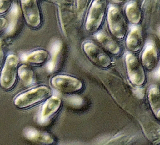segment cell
<instances>
[{
    "label": "cell",
    "mask_w": 160,
    "mask_h": 145,
    "mask_svg": "<svg viewBox=\"0 0 160 145\" xmlns=\"http://www.w3.org/2000/svg\"><path fill=\"white\" fill-rule=\"evenodd\" d=\"M51 94L50 87L46 85H40L16 95L14 99V104L19 109H28L43 101Z\"/></svg>",
    "instance_id": "obj_1"
},
{
    "label": "cell",
    "mask_w": 160,
    "mask_h": 145,
    "mask_svg": "<svg viewBox=\"0 0 160 145\" xmlns=\"http://www.w3.org/2000/svg\"><path fill=\"white\" fill-rule=\"evenodd\" d=\"M19 58L15 54L9 55L3 64L0 74V86L4 90H10L17 80Z\"/></svg>",
    "instance_id": "obj_2"
},
{
    "label": "cell",
    "mask_w": 160,
    "mask_h": 145,
    "mask_svg": "<svg viewBox=\"0 0 160 145\" xmlns=\"http://www.w3.org/2000/svg\"><path fill=\"white\" fill-rule=\"evenodd\" d=\"M107 9L106 0H94L85 22V28L90 33H96L103 21Z\"/></svg>",
    "instance_id": "obj_3"
},
{
    "label": "cell",
    "mask_w": 160,
    "mask_h": 145,
    "mask_svg": "<svg viewBox=\"0 0 160 145\" xmlns=\"http://www.w3.org/2000/svg\"><path fill=\"white\" fill-rule=\"evenodd\" d=\"M108 24L111 33L115 38L122 40L124 38L127 31V24L122 11L118 7H109Z\"/></svg>",
    "instance_id": "obj_4"
},
{
    "label": "cell",
    "mask_w": 160,
    "mask_h": 145,
    "mask_svg": "<svg viewBox=\"0 0 160 145\" xmlns=\"http://www.w3.org/2000/svg\"><path fill=\"white\" fill-rule=\"evenodd\" d=\"M125 63L128 75L130 82L135 86L141 87L146 82L144 68L132 53L126 54Z\"/></svg>",
    "instance_id": "obj_5"
},
{
    "label": "cell",
    "mask_w": 160,
    "mask_h": 145,
    "mask_svg": "<svg viewBox=\"0 0 160 145\" xmlns=\"http://www.w3.org/2000/svg\"><path fill=\"white\" fill-rule=\"evenodd\" d=\"M82 48L88 59L96 66L106 68L111 65L112 60L110 56L93 42H85Z\"/></svg>",
    "instance_id": "obj_6"
},
{
    "label": "cell",
    "mask_w": 160,
    "mask_h": 145,
    "mask_svg": "<svg viewBox=\"0 0 160 145\" xmlns=\"http://www.w3.org/2000/svg\"><path fill=\"white\" fill-rule=\"evenodd\" d=\"M51 83L54 89L64 94H74L83 87L82 82L79 79L67 75H55L51 78Z\"/></svg>",
    "instance_id": "obj_7"
},
{
    "label": "cell",
    "mask_w": 160,
    "mask_h": 145,
    "mask_svg": "<svg viewBox=\"0 0 160 145\" xmlns=\"http://www.w3.org/2000/svg\"><path fill=\"white\" fill-rule=\"evenodd\" d=\"M21 9L28 25L38 28L41 22V13L37 0H20Z\"/></svg>",
    "instance_id": "obj_8"
},
{
    "label": "cell",
    "mask_w": 160,
    "mask_h": 145,
    "mask_svg": "<svg viewBox=\"0 0 160 145\" xmlns=\"http://www.w3.org/2000/svg\"><path fill=\"white\" fill-rule=\"evenodd\" d=\"M23 134L28 141L41 145H53L56 142V139L52 135L34 127L25 128Z\"/></svg>",
    "instance_id": "obj_9"
},
{
    "label": "cell",
    "mask_w": 160,
    "mask_h": 145,
    "mask_svg": "<svg viewBox=\"0 0 160 145\" xmlns=\"http://www.w3.org/2000/svg\"><path fill=\"white\" fill-rule=\"evenodd\" d=\"M61 99L58 96H51L44 104L39 115V121L45 122L53 117L61 107Z\"/></svg>",
    "instance_id": "obj_10"
},
{
    "label": "cell",
    "mask_w": 160,
    "mask_h": 145,
    "mask_svg": "<svg viewBox=\"0 0 160 145\" xmlns=\"http://www.w3.org/2000/svg\"><path fill=\"white\" fill-rule=\"evenodd\" d=\"M143 45V37L141 27L134 26L126 37V46L131 53H136L141 50Z\"/></svg>",
    "instance_id": "obj_11"
},
{
    "label": "cell",
    "mask_w": 160,
    "mask_h": 145,
    "mask_svg": "<svg viewBox=\"0 0 160 145\" xmlns=\"http://www.w3.org/2000/svg\"><path fill=\"white\" fill-rule=\"evenodd\" d=\"M158 62V53L154 43L149 41L146 43L145 48L141 55V64L148 70L156 68Z\"/></svg>",
    "instance_id": "obj_12"
},
{
    "label": "cell",
    "mask_w": 160,
    "mask_h": 145,
    "mask_svg": "<svg viewBox=\"0 0 160 145\" xmlns=\"http://www.w3.org/2000/svg\"><path fill=\"white\" fill-rule=\"evenodd\" d=\"M94 37L104 48L111 54L114 55H119L121 53V48L120 45L108 34L102 31H99L95 33Z\"/></svg>",
    "instance_id": "obj_13"
},
{
    "label": "cell",
    "mask_w": 160,
    "mask_h": 145,
    "mask_svg": "<svg viewBox=\"0 0 160 145\" xmlns=\"http://www.w3.org/2000/svg\"><path fill=\"white\" fill-rule=\"evenodd\" d=\"M21 8L16 4H12L8 16L6 34L7 36L12 35L17 30L21 18Z\"/></svg>",
    "instance_id": "obj_14"
},
{
    "label": "cell",
    "mask_w": 160,
    "mask_h": 145,
    "mask_svg": "<svg viewBox=\"0 0 160 145\" xmlns=\"http://www.w3.org/2000/svg\"><path fill=\"white\" fill-rule=\"evenodd\" d=\"M49 58V53L44 50L39 49L28 53H23L21 56V60L28 64L41 65L45 63Z\"/></svg>",
    "instance_id": "obj_15"
},
{
    "label": "cell",
    "mask_w": 160,
    "mask_h": 145,
    "mask_svg": "<svg viewBox=\"0 0 160 145\" xmlns=\"http://www.w3.org/2000/svg\"><path fill=\"white\" fill-rule=\"evenodd\" d=\"M18 75L22 83L26 86L31 85L36 82L35 73L28 65L22 64L18 67Z\"/></svg>",
    "instance_id": "obj_16"
},
{
    "label": "cell",
    "mask_w": 160,
    "mask_h": 145,
    "mask_svg": "<svg viewBox=\"0 0 160 145\" xmlns=\"http://www.w3.org/2000/svg\"><path fill=\"white\" fill-rule=\"evenodd\" d=\"M148 100L151 110L157 119L160 114V96L158 87H152L148 92Z\"/></svg>",
    "instance_id": "obj_17"
},
{
    "label": "cell",
    "mask_w": 160,
    "mask_h": 145,
    "mask_svg": "<svg viewBox=\"0 0 160 145\" xmlns=\"http://www.w3.org/2000/svg\"><path fill=\"white\" fill-rule=\"evenodd\" d=\"M125 13L127 18L132 24L137 25L141 21L142 17L141 11L136 2L132 1L128 4L126 7Z\"/></svg>",
    "instance_id": "obj_18"
},
{
    "label": "cell",
    "mask_w": 160,
    "mask_h": 145,
    "mask_svg": "<svg viewBox=\"0 0 160 145\" xmlns=\"http://www.w3.org/2000/svg\"><path fill=\"white\" fill-rule=\"evenodd\" d=\"M62 48V44L59 40H56L51 44V58L47 65V70L49 72L51 73L54 72V70H55Z\"/></svg>",
    "instance_id": "obj_19"
},
{
    "label": "cell",
    "mask_w": 160,
    "mask_h": 145,
    "mask_svg": "<svg viewBox=\"0 0 160 145\" xmlns=\"http://www.w3.org/2000/svg\"><path fill=\"white\" fill-rule=\"evenodd\" d=\"M132 139V137L129 136L121 134L113 137L104 145H130Z\"/></svg>",
    "instance_id": "obj_20"
},
{
    "label": "cell",
    "mask_w": 160,
    "mask_h": 145,
    "mask_svg": "<svg viewBox=\"0 0 160 145\" xmlns=\"http://www.w3.org/2000/svg\"><path fill=\"white\" fill-rule=\"evenodd\" d=\"M90 0H77L76 5H77V11L78 17L79 19H81L84 16L86 11L87 10Z\"/></svg>",
    "instance_id": "obj_21"
},
{
    "label": "cell",
    "mask_w": 160,
    "mask_h": 145,
    "mask_svg": "<svg viewBox=\"0 0 160 145\" xmlns=\"http://www.w3.org/2000/svg\"><path fill=\"white\" fill-rule=\"evenodd\" d=\"M12 5L11 0H0V15L10 10Z\"/></svg>",
    "instance_id": "obj_22"
},
{
    "label": "cell",
    "mask_w": 160,
    "mask_h": 145,
    "mask_svg": "<svg viewBox=\"0 0 160 145\" xmlns=\"http://www.w3.org/2000/svg\"><path fill=\"white\" fill-rule=\"evenodd\" d=\"M4 56H5V52H4V45H3L2 41L0 39V69L4 63V61H5Z\"/></svg>",
    "instance_id": "obj_23"
},
{
    "label": "cell",
    "mask_w": 160,
    "mask_h": 145,
    "mask_svg": "<svg viewBox=\"0 0 160 145\" xmlns=\"http://www.w3.org/2000/svg\"><path fill=\"white\" fill-rule=\"evenodd\" d=\"M7 26V19L4 18L0 17V33L6 28Z\"/></svg>",
    "instance_id": "obj_24"
},
{
    "label": "cell",
    "mask_w": 160,
    "mask_h": 145,
    "mask_svg": "<svg viewBox=\"0 0 160 145\" xmlns=\"http://www.w3.org/2000/svg\"><path fill=\"white\" fill-rule=\"evenodd\" d=\"M109 2L112 3V4H123L124 3H126L130 0H107Z\"/></svg>",
    "instance_id": "obj_25"
}]
</instances>
